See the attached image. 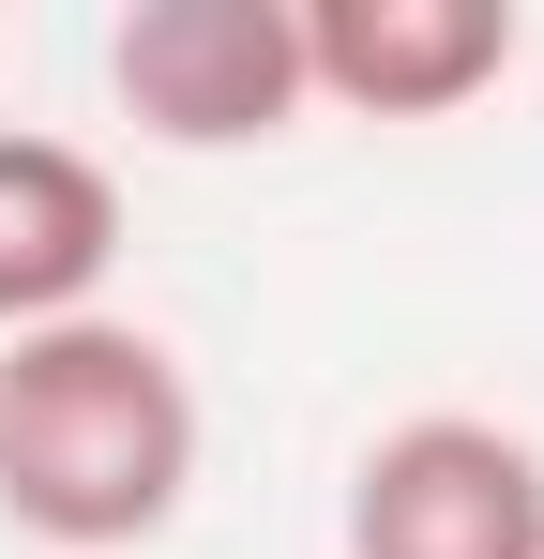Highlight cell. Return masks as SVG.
<instances>
[{"instance_id":"5","label":"cell","mask_w":544,"mask_h":559,"mask_svg":"<svg viewBox=\"0 0 544 559\" xmlns=\"http://www.w3.org/2000/svg\"><path fill=\"white\" fill-rule=\"evenodd\" d=\"M106 258H121V182H106V152L0 121V348L91 318Z\"/></svg>"},{"instance_id":"3","label":"cell","mask_w":544,"mask_h":559,"mask_svg":"<svg viewBox=\"0 0 544 559\" xmlns=\"http://www.w3.org/2000/svg\"><path fill=\"white\" fill-rule=\"evenodd\" d=\"M348 559H544V439L484 408H409L348 468Z\"/></svg>"},{"instance_id":"1","label":"cell","mask_w":544,"mask_h":559,"mask_svg":"<svg viewBox=\"0 0 544 559\" xmlns=\"http://www.w3.org/2000/svg\"><path fill=\"white\" fill-rule=\"evenodd\" d=\"M197 499V378L137 318H61L0 348V514L61 559H137Z\"/></svg>"},{"instance_id":"4","label":"cell","mask_w":544,"mask_h":559,"mask_svg":"<svg viewBox=\"0 0 544 559\" xmlns=\"http://www.w3.org/2000/svg\"><path fill=\"white\" fill-rule=\"evenodd\" d=\"M303 15V92L348 121H453L515 76V0H287Z\"/></svg>"},{"instance_id":"2","label":"cell","mask_w":544,"mask_h":559,"mask_svg":"<svg viewBox=\"0 0 544 559\" xmlns=\"http://www.w3.org/2000/svg\"><path fill=\"white\" fill-rule=\"evenodd\" d=\"M106 92L167 152H258L303 121V15L287 0H137L106 31Z\"/></svg>"}]
</instances>
